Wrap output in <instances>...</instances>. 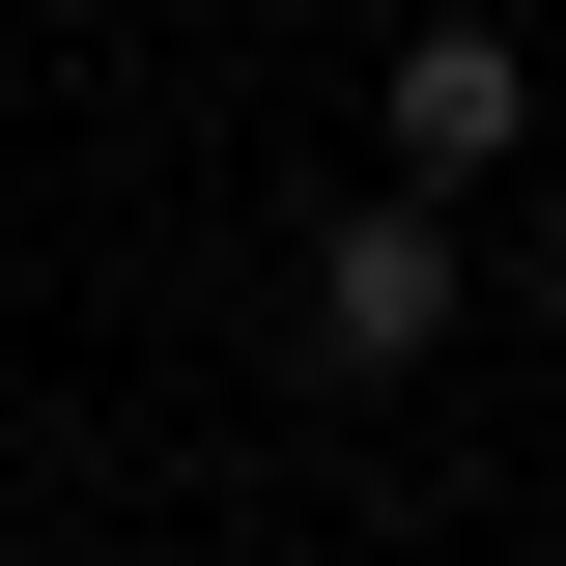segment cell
Masks as SVG:
<instances>
[{"label": "cell", "instance_id": "2", "mask_svg": "<svg viewBox=\"0 0 566 566\" xmlns=\"http://www.w3.org/2000/svg\"><path fill=\"white\" fill-rule=\"evenodd\" d=\"M453 312H482V283H453V199H424V170H368V199L312 227V368H424Z\"/></svg>", "mask_w": 566, "mask_h": 566}, {"label": "cell", "instance_id": "1", "mask_svg": "<svg viewBox=\"0 0 566 566\" xmlns=\"http://www.w3.org/2000/svg\"><path fill=\"white\" fill-rule=\"evenodd\" d=\"M368 170H424V199L538 170V57H510L482 0H424V29H397V85H368Z\"/></svg>", "mask_w": 566, "mask_h": 566}]
</instances>
